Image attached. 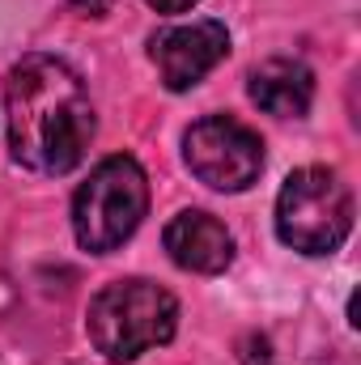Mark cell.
Wrapping results in <instances>:
<instances>
[{
	"label": "cell",
	"instance_id": "cell-5",
	"mask_svg": "<svg viewBox=\"0 0 361 365\" xmlns=\"http://www.w3.org/2000/svg\"><path fill=\"white\" fill-rule=\"evenodd\" d=\"M183 162L204 187L238 195L264 175V140L234 115H204L183 132Z\"/></svg>",
	"mask_w": 361,
	"mask_h": 365
},
{
	"label": "cell",
	"instance_id": "cell-2",
	"mask_svg": "<svg viewBox=\"0 0 361 365\" xmlns=\"http://www.w3.org/2000/svg\"><path fill=\"white\" fill-rule=\"evenodd\" d=\"M175 331H179V297L145 276H123L102 284L86 306V336L93 353H102L115 365L171 344Z\"/></svg>",
	"mask_w": 361,
	"mask_h": 365
},
{
	"label": "cell",
	"instance_id": "cell-4",
	"mask_svg": "<svg viewBox=\"0 0 361 365\" xmlns=\"http://www.w3.org/2000/svg\"><path fill=\"white\" fill-rule=\"evenodd\" d=\"M353 191L327 166H302L276 191V238L298 255H332L353 234Z\"/></svg>",
	"mask_w": 361,
	"mask_h": 365
},
{
	"label": "cell",
	"instance_id": "cell-10",
	"mask_svg": "<svg viewBox=\"0 0 361 365\" xmlns=\"http://www.w3.org/2000/svg\"><path fill=\"white\" fill-rule=\"evenodd\" d=\"M81 17H106L111 13V0H68Z\"/></svg>",
	"mask_w": 361,
	"mask_h": 365
},
{
	"label": "cell",
	"instance_id": "cell-3",
	"mask_svg": "<svg viewBox=\"0 0 361 365\" xmlns=\"http://www.w3.org/2000/svg\"><path fill=\"white\" fill-rule=\"evenodd\" d=\"M149 212V175L136 158L111 153L90 170L73 195V234L90 255L119 251Z\"/></svg>",
	"mask_w": 361,
	"mask_h": 365
},
{
	"label": "cell",
	"instance_id": "cell-8",
	"mask_svg": "<svg viewBox=\"0 0 361 365\" xmlns=\"http://www.w3.org/2000/svg\"><path fill=\"white\" fill-rule=\"evenodd\" d=\"M247 93L251 102L276 115V119H302L315 102V73L302 64V60H289V56H272L264 64L251 68L247 77Z\"/></svg>",
	"mask_w": 361,
	"mask_h": 365
},
{
	"label": "cell",
	"instance_id": "cell-6",
	"mask_svg": "<svg viewBox=\"0 0 361 365\" xmlns=\"http://www.w3.org/2000/svg\"><path fill=\"white\" fill-rule=\"evenodd\" d=\"M225 56H230V30L217 17L166 26L149 38V60L158 64V77L171 93L195 90Z\"/></svg>",
	"mask_w": 361,
	"mask_h": 365
},
{
	"label": "cell",
	"instance_id": "cell-1",
	"mask_svg": "<svg viewBox=\"0 0 361 365\" xmlns=\"http://www.w3.org/2000/svg\"><path fill=\"white\" fill-rule=\"evenodd\" d=\"M4 123L13 162L51 179L73 175L98 136V115L81 73L47 51H30L9 68Z\"/></svg>",
	"mask_w": 361,
	"mask_h": 365
},
{
	"label": "cell",
	"instance_id": "cell-7",
	"mask_svg": "<svg viewBox=\"0 0 361 365\" xmlns=\"http://www.w3.org/2000/svg\"><path fill=\"white\" fill-rule=\"evenodd\" d=\"M162 247L175 259V268L195 276H221L234 264V234L204 208L175 212L162 230Z\"/></svg>",
	"mask_w": 361,
	"mask_h": 365
},
{
	"label": "cell",
	"instance_id": "cell-9",
	"mask_svg": "<svg viewBox=\"0 0 361 365\" xmlns=\"http://www.w3.org/2000/svg\"><path fill=\"white\" fill-rule=\"evenodd\" d=\"M153 13H166V17H175V13H191L200 0H145Z\"/></svg>",
	"mask_w": 361,
	"mask_h": 365
}]
</instances>
